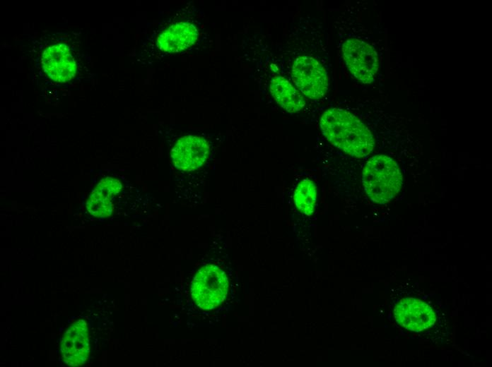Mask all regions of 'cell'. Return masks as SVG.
Segmentation results:
<instances>
[{"mask_svg": "<svg viewBox=\"0 0 492 367\" xmlns=\"http://www.w3.org/2000/svg\"><path fill=\"white\" fill-rule=\"evenodd\" d=\"M320 126L323 135L347 154L363 157L371 152L375 140L370 131L356 116L339 108L325 111Z\"/></svg>", "mask_w": 492, "mask_h": 367, "instance_id": "6da1fadb", "label": "cell"}, {"mask_svg": "<svg viewBox=\"0 0 492 367\" xmlns=\"http://www.w3.org/2000/svg\"><path fill=\"white\" fill-rule=\"evenodd\" d=\"M364 190L372 201L385 204L394 198L402 185V175L390 157L377 155L365 164L362 174Z\"/></svg>", "mask_w": 492, "mask_h": 367, "instance_id": "7a4b0ae2", "label": "cell"}, {"mask_svg": "<svg viewBox=\"0 0 492 367\" xmlns=\"http://www.w3.org/2000/svg\"><path fill=\"white\" fill-rule=\"evenodd\" d=\"M228 290V279L218 266H202L195 274L191 284V296L202 310H212L225 300Z\"/></svg>", "mask_w": 492, "mask_h": 367, "instance_id": "3957f363", "label": "cell"}, {"mask_svg": "<svg viewBox=\"0 0 492 367\" xmlns=\"http://www.w3.org/2000/svg\"><path fill=\"white\" fill-rule=\"evenodd\" d=\"M292 76L300 91L310 99H320L327 91V72L312 57H298L293 65Z\"/></svg>", "mask_w": 492, "mask_h": 367, "instance_id": "277c9868", "label": "cell"}, {"mask_svg": "<svg viewBox=\"0 0 492 367\" xmlns=\"http://www.w3.org/2000/svg\"><path fill=\"white\" fill-rule=\"evenodd\" d=\"M344 61L350 72L363 83H372L378 70L377 53L368 44L356 38L348 39L343 44Z\"/></svg>", "mask_w": 492, "mask_h": 367, "instance_id": "5b68a950", "label": "cell"}, {"mask_svg": "<svg viewBox=\"0 0 492 367\" xmlns=\"http://www.w3.org/2000/svg\"><path fill=\"white\" fill-rule=\"evenodd\" d=\"M394 316L399 325L407 330L421 332L436 321V313L427 303L415 297H405L397 303Z\"/></svg>", "mask_w": 492, "mask_h": 367, "instance_id": "8992f818", "label": "cell"}, {"mask_svg": "<svg viewBox=\"0 0 492 367\" xmlns=\"http://www.w3.org/2000/svg\"><path fill=\"white\" fill-rule=\"evenodd\" d=\"M60 351L68 366H80L86 363L90 355V341L84 320L79 319L69 327L62 338Z\"/></svg>", "mask_w": 492, "mask_h": 367, "instance_id": "52a82bcc", "label": "cell"}, {"mask_svg": "<svg viewBox=\"0 0 492 367\" xmlns=\"http://www.w3.org/2000/svg\"><path fill=\"white\" fill-rule=\"evenodd\" d=\"M209 151L207 142L194 136H184L171 150V159L176 168L182 171H194L205 162Z\"/></svg>", "mask_w": 492, "mask_h": 367, "instance_id": "ba28073f", "label": "cell"}, {"mask_svg": "<svg viewBox=\"0 0 492 367\" xmlns=\"http://www.w3.org/2000/svg\"><path fill=\"white\" fill-rule=\"evenodd\" d=\"M42 64L45 73L59 83L71 80L76 73L74 58L64 44H55L46 48L42 55Z\"/></svg>", "mask_w": 492, "mask_h": 367, "instance_id": "9c48e42d", "label": "cell"}, {"mask_svg": "<svg viewBox=\"0 0 492 367\" xmlns=\"http://www.w3.org/2000/svg\"><path fill=\"white\" fill-rule=\"evenodd\" d=\"M198 30L189 23L180 22L170 25L157 39L158 48L166 52H179L192 46L197 40Z\"/></svg>", "mask_w": 492, "mask_h": 367, "instance_id": "30bf717a", "label": "cell"}, {"mask_svg": "<svg viewBox=\"0 0 492 367\" xmlns=\"http://www.w3.org/2000/svg\"><path fill=\"white\" fill-rule=\"evenodd\" d=\"M270 92L276 102L288 112H298L305 104L300 92L283 77L277 76L271 80Z\"/></svg>", "mask_w": 492, "mask_h": 367, "instance_id": "8fae6325", "label": "cell"}, {"mask_svg": "<svg viewBox=\"0 0 492 367\" xmlns=\"http://www.w3.org/2000/svg\"><path fill=\"white\" fill-rule=\"evenodd\" d=\"M293 200L297 209L303 214L310 216L313 214L317 202V188L310 179H303L295 189Z\"/></svg>", "mask_w": 492, "mask_h": 367, "instance_id": "7c38bea8", "label": "cell"}, {"mask_svg": "<svg viewBox=\"0 0 492 367\" xmlns=\"http://www.w3.org/2000/svg\"><path fill=\"white\" fill-rule=\"evenodd\" d=\"M86 209L95 217H106L112 213L113 205L109 198L90 195L86 203Z\"/></svg>", "mask_w": 492, "mask_h": 367, "instance_id": "4fadbf2b", "label": "cell"}, {"mask_svg": "<svg viewBox=\"0 0 492 367\" xmlns=\"http://www.w3.org/2000/svg\"><path fill=\"white\" fill-rule=\"evenodd\" d=\"M122 188L121 182L115 179L107 177L98 184L91 195L109 198L110 195L118 193Z\"/></svg>", "mask_w": 492, "mask_h": 367, "instance_id": "5bb4252c", "label": "cell"}]
</instances>
